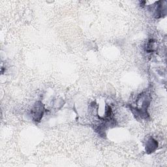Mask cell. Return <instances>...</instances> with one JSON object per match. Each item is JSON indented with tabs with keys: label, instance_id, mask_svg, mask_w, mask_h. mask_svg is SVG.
I'll return each instance as SVG.
<instances>
[{
	"label": "cell",
	"instance_id": "7a4b0ae2",
	"mask_svg": "<svg viewBox=\"0 0 167 167\" xmlns=\"http://www.w3.org/2000/svg\"><path fill=\"white\" fill-rule=\"evenodd\" d=\"M157 147V144L155 142V140L153 139H150L147 144V151H150V152H153V151L156 149Z\"/></svg>",
	"mask_w": 167,
	"mask_h": 167
},
{
	"label": "cell",
	"instance_id": "6da1fadb",
	"mask_svg": "<svg viewBox=\"0 0 167 167\" xmlns=\"http://www.w3.org/2000/svg\"><path fill=\"white\" fill-rule=\"evenodd\" d=\"M33 116L35 117V120H39L41 118V116H43V109H42V106L37 105L34 109L32 111Z\"/></svg>",
	"mask_w": 167,
	"mask_h": 167
}]
</instances>
